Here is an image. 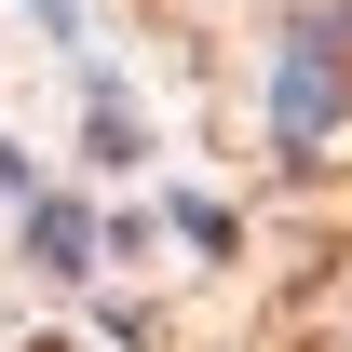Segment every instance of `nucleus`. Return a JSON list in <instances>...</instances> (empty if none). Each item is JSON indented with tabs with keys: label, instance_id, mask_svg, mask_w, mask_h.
<instances>
[{
	"label": "nucleus",
	"instance_id": "1",
	"mask_svg": "<svg viewBox=\"0 0 352 352\" xmlns=\"http://www.w3.org/2000/svg\"><path fill=\"white\" fill-rule=\"evenodd\" d=\"M325 109H339V82H325V54H298V68H285V135H325Z\"/></svg>",
	"mask_w": 352,
	"mask_h": 352
}]
</instances>
